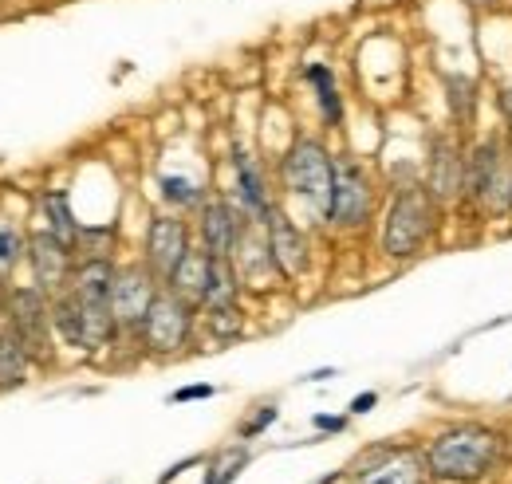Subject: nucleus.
<instances>
[{
	"label": "nucleus",
	"mask_w": 512,
	"mask_h": 484,
	"mask_svg": "<svg viewBox=\"0 0 512 484\" xmlns=\"http://www.w3.org/2000/svg\"><path fill=\"white\" fill-rule=\"evenodd\" d=\"M8 323L12 331L24 339V347L32 351V359H48L52 355V303L48 292L40 288H16L8 292Z\"/></svg>",
	"instance_id": "nucleus-7"
},
{
	"label": "nucleus",
	"mask_w": 512,
	"mask_h": 484,
	"mask_svg": "<svg viewBox=\"0 0 512 484\" xmlns=\"http://www.w3.org/2000/svg\"><path fill=\"white\" fill-rule=\"evenodd\" d=\"M233 174H237V201H241V209L249 217H256V221H264L272 201H268V189H264V174L256 170V162L245 150L233 154Z\"/></svg>",
	"instance_id": "nucleus-16"
},
{
	"label": "nucleus",
	"mask_w": 512,
	"mask_h": 484,
	"mask_svg": "<svg viewBox=\"0 0 512 484\" xmlns=\"http://www.w3.org/2000/svg\"><path fill=\"white\" fill-rule=\"evenodd\" d=\"M276 418H280V414H276V406H260V414H256V418L245 425V429H241V437H256L260 429H268V425L276 422Z\"/></svg>",
	"instance_id": "nucleus-26"
},
{
	"label": "nucleus",
	"mask_w": 512,
	"mask_h": 484,
	"mask_svg": "<svg viewBox=\"0 0 512 484\" xmlns=\"http://www.w3.org/2000/svg\"><path fill=\"white\" fill-rule=\"evenodd\" d=\"M264 237H268V252H272V260H276V268H280L284 280H300L308 272V237L276 205L264 217Z\"/></svg>",
	"instance_id": "nucleus-10"
},
{
	"label": "nucleus",
	"mask_w": 512,
	"mask_h": 484,
	"mask_svg": "<svg viewBox=\"0 0 512 484\" xmlns=\"http://www.w3.org/2000/svg\"><path fill=\"white\" fill-rule=\"evenodd\" d=\"M426 461L410 449H394V453H383L379 461H371L355 484H426Z\"/></svg>",
	"instance_id": "nucleus-14"
},
{
	"label": "nucleus",
	"mask_w": 512,
	"mask_h": 484,
	"mask_svg": "<svg viewBox=\"0 0 512 484\" xmlns=\"http://www.w3.org/2000/svg\"><path fill=\"white\" fill-rule=\"evenodd\" d=\"M505 453V437L485 425H453L438 433L426 449V469L430 477L453 484H477L485 481Z\"/></svg>",
	"instance_id": "nucleus-1"
},
{
	"label": "nucleus",
	"mask_w": 512,
	"mask_h": 484,
	"mask_svg": "<svg viewBox=\"0 0 512 484\" xmlns=\"http://www.w3.org/2000/svg\"><path fill=\"white\" fill-rule=\"evenodd\" d=\"M465 201L485 217L501 221L512 213V142L489 134L465 154Z\"/></svg>",
	"instance_id": "nucleus-2"
},
{
	"label": "nucleus",
	"mask_w": 512,
	"mask_h": 484,
	"mask_svg": "<svg viewBox=\"0 0 512 484\" xmlns=\"http://www.w3.org/2000/svg\"><path fill=\"white\" fill-rule=\"evenodd\" d=\"M245 209H233L229 201H205L201 205V248L217 260H233L237 244L245 237L249 221Z\"/></svg>",
	"instance_id": "nucleus-11"
},
{
	"label": "nucleus",
	"mask_w": 512,
	"mask_h": 484,
	"mask_svg": "<svg viewBox=\"0 0 512 484\" xmlns=\"http://www.w3.org/2000/svg\"><path fill=\"white\" fill-rule=\"evenodd\" d=\"M308 83L316 87L323 119L331 122V126H339V119H343V99H339V87H335L331 67H327V63H312V67H308Z\"/></svg>",
	"instance_id": "nucleus-21"
},
{
	"label": "nucleus",
	"mask_w": 512,
	"mask_h": 484,
	"mask_svg": "<svg viewBox=\"0 0 512 484\" xmlns=\"http://www.w3.org/2000/svg\"><path fill=\"white\" fill-rule=\"evenodd\" d=\"M162 197H166L170 205H193V201L201 197V189H197L190 178H174V174H166V178H162Z\"/></svg>",
	"instance_id": "nucleus-22"
},
{
	"label": "nucleus",
	"mask_w": 512,
	"mask_h": 484,
	"mask_svg": "<svg viewBox=\"0 0 512 484\" xmlns=\"http://www.w3.org/2000/svg\"><path fill=\"white\" fill-rule=\"evenodd\" d=\"M190 229L186 221L178 217H154L150 229H146V268L158 276V280H170L178 272V264L190 256Z\"/></svg>",
	"instance_id": "nucleus-9"
},
{
	"label": "nucleus",
	"mask_w": 512,
	"mask_h": 484,
	"mask_svg": "<svg viewBox=\"0 0 512 484\" xmlns=\"http://www.w3.org/2000/svg\"><path fill=\"white\" fill-rule=\"evenodd\" d=\"M343 418H327V414H316V429H327V433H339L343 429Z\"/></svg>",
	"instance_id": "nucleus-29"
},
{
	"label": "nucleus",
	"mask_w": 512,
	"mask_h": 484,
	"mask_svg": "<svg viewBox=\"0 0 512 484\" xmlns=\"http://www.w3.org/2000/svg\"><path fill=\"white\" fill-rule=\"evenodd\" d=\"M209 272H213V256L201 248V252H190V256L178 264V272H174L166 284H170V292H178L182 300L201 303L205 300V288H209Z\"/></svg>",
	"instance_id": "nucleus-17"
},
{
	"label": "nucleus",
	"mask_w": 512,
	"mask_h": 484,
	"mask_svg": "<svg viewBox=\"0 0 512 484\" xmlns=\"http://www.w3.org/2000/svg\"><path fill=\"white\" fill-rule=\"evenodd\" d=\"M241 296V272L233 268V260H217L213 256V272H209V288H205V311H217V307H237Z\"/></svg>",
	"instance_id": "nucleus-19"
},
{
	"label": "nucleus",
	"mask_w": 512,
	"mask_h": 484,
	"mask_svg": "<svg viewBox=\"0 0 512 484\" xmlns=\"http://www.w3.org/2000/svg\"><path fill=\"white\" fill-rule=\"evenodd\" d=\"M44 217H48V233L56 237V241H64L67 248H75L79 244V221H75V213H71V205H67V193L64 189H56V193H44Z\"/></svg>",
	"instance_id": "nucleus-20"
},
{
	"label": "nucleus",
	"mask_w": 512,
	"mask_h": 484,
	"mask_svg": "<svg viewBox=\"0 0 512 484\" xmlns=\"http://www.w3.org/2000/svg\"><path fill=\"white\" fill-rule=\"evenodd\" d=\"M28 252V241L16 229H0V268H12Z\"/></svg>",
	"instance_id": "nucleus-25"
},
{
	"label": "nucleus",
	"mask_w": 512,
	"mask_h": 484,
	"mask_svg": "<svg viewBox=\"0 0 512 484\" xmlns=\"http://www.w3.org/2000/svg\"><path fill=\"white\" fill-rule=\"evenodd\" d=\"M28 363H32V351L24 347V339L16 331H4L0 335V390H16L28 382Z\"/></svg>",
	"instance_id": "nucleus-18"
},
{
	"label": "nucleus",
	"mask_w": 512,
	"mask_h": 484,
	"mask_svg": "<svg viewBox=\"0 0 512 484\" xmlns=\"http://www.w3.org/2000/svg\"><path fill=\"white\" fill-rule=\"evenodd\" d=\"M280 178L288 185V193L304 197L320 217H327L331 182H335V158L327 154L323 142H316V138H296L292 150L280 162Z\"/></svg>",
	"instance_id": "nucleus-4"
},
{
	"label": "nucleus",
	"mask_w": 512,
	"mask_h": 484,
	"mask_svg": "<svg viewBox=\"0 0 512 484\" xmlns=\"http://www.w3.org/2000/svg\"><path fill=\"white\" fill-rule=\"evenodd\" d=\"M213 394H217L213 386H182L170 394V402H197V398H213Z\"/></svg>",
	"instance_id": "nucleus-27"
},
{
	"label": "nucleus",
	"mask_w": 512,
	"mask_h": 484,
	"mask_svg": "<svg viewBox=\"0 0 512 484\" xmlns=\"http://www.w3.org/2000/svg\"><path fill=\"white\" fill-rule=\"evenodd\" d=\"M438 229V197L422 185H406L394 193L383 221V252L390 260H410L418 256L426 241Z\"/></svg>",
	"instance_id": "nucleus-3"
},
{
	"label": "nucleus",
	"mask_w": 512,
	"mask_h": 484,
	"mask_svg": "<svg viewBox=\"0 0 512 484\" xmlns=\"http://www.w3.org/2000/svg\"><path fill=\"white\" fill-rule=\"evenodd\" d=\"M245 461H249V453H229L221 465H213V469H209L205 484H233L237 481V473L245 469Z\"/></svg>",
	"instance_id": "nucleus-24"
},
{
	"label": "nucleus",
	"mask_w": 512,
	"mask_h": 484,
	"mask_svg": "<svg viewBox=\"0 0 512 484\" xmlns=\"http://www.w3.org/2000/svg\"><path fill=\"white\" fill-rule=\"evenodd\" d=\"M375 209V185L371 174L355 158H335V182H331V205L327 221L335 229H363Z\"/></svg>",
	"instance_id": "nucleus-5"
},
{
	"label": "nucleus",
	"mask_w": 512,
	"mask_h": 484,
	"mask_svg": "<svg viewBox=\"0 0 512 484\" xmlns=\"http://www.w3.org/2000/svg\"><path fill=\"white\" fill-rule=\"evenodd\" d=\"M28 260H32V276H36L40 292L67 288V280H71V248L64 241H56L48 229L28 241Z\"/></svg>",
	"instance_id": "nucleus-12"
},
{
	"label": "nucleus",
	"mask_w": 512,
	"mask_h": 484,
	"mask_svg": "<svg viewBox=\"0 0 512 484\" xmlns=\"http://www.w3.org/2000/svg\"><path fill=\"white\" fill-rule=\"evenodd\" d=\"M501 111H505V126H509V138H512V83L501 91Z\"/></svg>",
	"instance_id": "nucleus-30"
},
{
	"label": "nucleus",
	"mask_w": 512,
	"mask_h": 484,
	"mask_svg": "<svg viewBox=\"0 0 512 484\" xmlns=\"http://www.w3.org/2000/svg\"><path fill=\"white\" fill-rule=\"evenodd\" d=\"M138 331H142V343H146L154 355H174V351H182L193 335V303L182 300V296L170 292V288L158 292Z\"/></svg>",
	"instance_id": "nucleus-6"
},
{
	"label": "nucleus",
	"mask_w": 512,
	"mask_h": 484,
	"mask_svg": "<svg viewBox=\"0 0 512 484\" xmlns=\"http://www.w3.org/2000/svg\"><path fill=\"white\" fill-rule=\"evenodd\" d=\"M469 4H489V0H469Z\"/></svg>",
	"instance_id": "nucleus-31"
},
{
	"label": "nucleus",
	"mask_w": 512,
	"mask_h": 484,
	"mask_svg": "<svg viewBox=\"0 0 512 484\" xmlns=\"http://www.w3.org/2000/svg\"><path fill=\"white\" fill-rule=\"evenodd\" d=\"M115 272H119V268L111 264V256H83V260L71 268L67 288L83 303H111Z\"/></svg>",
	"instance_id": "nucleus-15"
},
{
	"label": "nucleus",
	"mask_w": 512,
	"mask_h": 484,
	"mask_svg": "<svg viewBox=\"0 0 512 484\" xmlns=\"http://www.w3.org/2000/svg\"><path fill=\"white\" fill-rule=\"evenodd\" d=\"M426 189L438 201H453L465 197V154L453 138H434L430 142V174H426Z\"/></svg>",
	"instance_id": "nucleus-13"
},
{
	"label": "nucleus",
	"mask_w": 512,
	"mask_h": 484,
	"mask_svg": "<svg viewBox=\"0 0 512 484\" xmlns=\"http://www.w3.org/2000/svg\"><path fill=\"white\" fill-rule=\"evenodd\" d=\"M375 402H379V394L367 390V394H359V398L351 402V414H367V410H375Z\"/></svg>",
	"instance_id": "nucleus-28"
},
{
	"label": "nucleus",
	"mask_w": 512,
	"mask_h": 484,
	"mask_svg": "<svg viewBox=\"0 0 512 484\" xmlns=\"http://www.w3.org/2000/svg\"><path fill=\"white\" fill-rule=\"evenodd\" d=\"M111 241H115V229H83L75 248H83L87 256H111Z\"/></svg>",
	"instance_id": "nucleus-23"
},
{
	"label": "nucleus",
	"mask_w": 512,
	"mask_h": 484,
	"mask_svg": "<svg viewBox=\"0 0 512 484\" xmlns=\"http://www.w3.org/2000/svg\"><path fill=\"white\" fill-rule=\"evenodd\" d=\"M158 276L146 268V264H127L115 272V288H111V315L119 327H142L150 303L158 296Z\"/></svg>",
	"instance_id": "nucleus-8"
}]
</instances>
